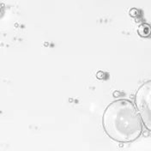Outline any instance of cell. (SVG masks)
Wrapping results in <instances>:
<instances>
[{
  "label": "cell",
  "instance_id": "7a4b0ae2",
  "mask_svg": "<svg viewBox=\"0 0 151 151\" xmlns=\"http://www.w3.org/2000/svg\"><path fill=\"white\" fill-rule=\"evenodd\" d=\"M134 104L143 126L151 132V79L139 86L135 94Z\"/></svg>",
  "mask_w": 151,
  "mask_h": 151
},
{
  "label": "cell",
  "instance_id": "6da1fadb",
  "mask_svg": "<svg viewBox=\"0 0 151 151\" xmlns=\"http://www.w3.org/2000/svg\"><path fill=\"white\" fill-rule=\"evenodd\" d=\"M102 126L112 140L120 143L135 142L143 132V124L136 106L127 99L116 100L106 107Z\"/></svg>",
  "mask_w": 151,
  "mask_h": 151
},
{
  "label": "cell",
  "instance_id": "277c9868",
  "mask_svg": "<svg viewBox=\"0 0 151 151\" xmlns=\"http://www.w3.org/2000/svg\"><path fill=\"white\" fill-rule=\"evenodd\" d=\"M129 14L132 17H139L141 15V10L138 9L137 8H132V9H130Z\"/></svg>",
  "mask_w": 151,
  "mask_h": 151
},
{
  "label": "cell",
  "instance_id": "5b68a950",
  "mask_svg": "<svg viewBox=\"0 0 151 151\" xmlns=\"http://www.w3.org/2000/svg\"><path fill=\"white\" fill-rule=\"evenodd\" d=\"M96 77L98 79H100V80H102V79L105 78V73H104L103 71H98L96 73Z\"/></svg>",
  "mask_w": 151,
  "mask_h": 151
},
{
  "label": "cell",
  "instance_id": "3957f363",
  "mask_svg": "<svg viewBox=\"0 0 151 151\" xmlns=\"http://www.w3.org/2000/svg\"><path fill=\"white\" fill-rule=\"evenodd\" d=\"M137 34L142 38H149L151 36V25L150 23L142 22L137 28Z\"/></svg>",
  "mask_w": 151,
  "mask_h": 151
},
{
  "label": "cell",
  "instance_id": "8992f818",
  "mask_svg": "<svg viewBox=\"0 0 151 151\" xmlns=\"http://www.w3.org/2000/svg\"><path fill=\"white\" fill-rule=\"evenodd\" d=\"M121 94H122V93H121V92H119V91H114V92H113V97L117 98V97H119V96H121Z\"/></svg>",
  "mask_w": 151,
  "mask_h": 151
},
{
  "label": "cell",
  "instance_id": "52a82bcc",
  "mask_svg": "<svg viewBox=\"0 0 151 151\" xmlns=\"http://www.w3.org/2000/svg\"><path fill=\"white\" fill-rule=\"evenodd\" d=\"M1 14H2V7H1V5H0V16H1Z\"/></svg>",
  "mask_w": 151,
  "mask_h": 151
}]
</instances>
